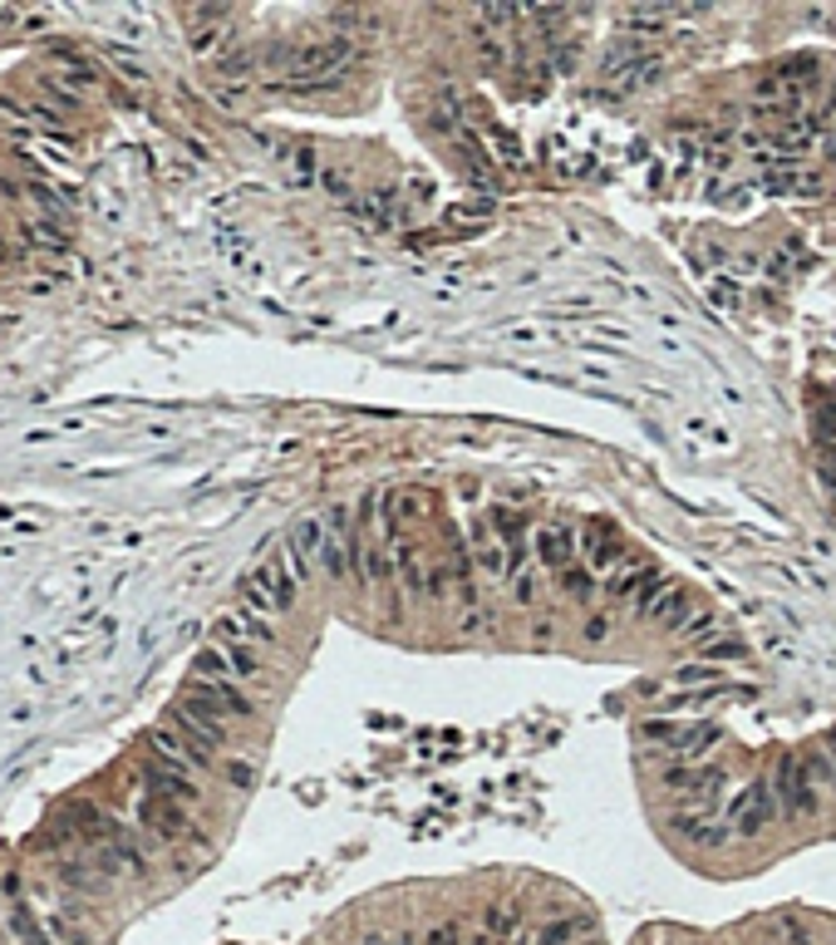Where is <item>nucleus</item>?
Masks as SVG:
<instances>
[{
    "label": "nucleus",
    "instance_id": "obj_1",
    "mask_svg": "<svg viewBox=\"0 0 836 945\" xmlns=\"http://www.w3.org/2000/svg\"><path fill=\"white\" fill-rule=\"evenodd\" d=\"M295 596H301V582H295L291 562H285V546L281 552H271L261 566H251L242 576V606H251L256 616H285V611L295 606Z\"/></svg>",
    "mask_w": 836,
    "mask_h": 945
},
{
    "label": "nucleus",
    "instance_id": "obj_2",
    "mask_svg": "<svg viewBox=\"0 0 836 945\" xmlns=\"http://www.w3.org/2000/svg\"><path fill=\"white\" fill-rule=\"evenodd\" d=\"M639 734L649 738V744H659V754L679 758V764H698V758H708V748L724 738V728L714 720L704 724H669V720H645L639 724Z\"/></svg>",
    "mask_w": 836,
    "mask_h": 945
},
{
    "label": "nucleus",
    "instance_id": "obj_3",
    "mask_svg": "<svg viewBox=\"0 0 836 945\" xmlns=\"http://www.w3.org/2000/svg\"><path fill=\"white\" fill-rule=\"evenodd\" d=\"M163 724L182 734L192 748H202L208 758H216V748H226V720L216 710H208L202 700H188V694H178L173 704H168Z\"/></svg>",
    "mask_w": 836,
    "mask_h": 945
},
{
    "label": "nucleus",
    "instance_id": "obj_4",
    "mask_svg": "<svg viewBox=\"0 0 836 945\" xmlns=\"http://www.w3.org/2000/svg\"><path fill=\"white\" fill-rule=\"evenodd\" d=\"M773 798H777V817H802L817 813V783H812L807 764H802V754H783L777 758V773H773Z\"/></svg>",
    "mask_w": 836,
    "mask_h": 945
},
{
    "label": "nucleus",
    "instance_id": "obj_5",
    "mask_svg": "<svg viewBox=\"0 0 836 945\" xmlns=\"http://www.w3.org/2000/svg\"><path fill=\"white\" fill-rule=\"evenodd\" d=\"M724 783H728V773L718 764H674V768H664V788H669L674 798L694 803V807H714Z\"/></svg>",
    "mask_w": 836,
    "mask_h": 945
},
{
    "label": "nucleus",
    "instance_id": "obj_6",
    "mask_svg": "<svg viewBox=\"0 0 836 945\" xmlns=\"http://www.w3.org/2000/svg\"><path fill=\"white\" fill-rule=\"evenodd\" d=\"M182 694H188V700H202L208 710L222 714L226 724H232V720H251V714H256V700H251V694L236 685V680H198V675H192L188 685H182Z\"/></svg>",
    "mask_w": 836,
    "mask_h": 945
},
{
    "label": "nucleus",
    "instance_id": "obj_7",
    "mask_svg": "<svg viewBox=\"0 0 836 945\" xmlns=\"http://www.w3.org/2000/svg\"><path fill=\"white\" fill-rule=\"evenodd\" d=\"M777 817V798H773V783H748V788L733 798L728 807V823H733V837H758L773 827Z\"/></svg>",
    "mask_w": 836,
    "mask_h": 945
},
{
    "label": "nucleus",
    "instance_id": "obj_8",
    "mask_svg": "<svg viewBox=\"0 0 836 945\" xmlns=\"http://www.w3.org/2000/svg\"><path fill=\"white\" fill-rule=\"evenodd\" d=\"M139 823L153 833L158 842H182V837H198V827H192L188 807L163 798V793H143L139 798Z\"/></svg>",
    "mask_w": 836,
    "mask_h": 945
},
{
    "label": "nucleus",
    "instance_id": "obj_9",
    "mask_svg": "<svg viewBox=\"0 0 836 945\" xmlns=\"http://www.w3.org/2000/svg\"><path fill=\"white\" fill-rule=\"evenodd\" d=\"M139 773H143L148 793H163V798H173V803H198V798H202L198 773H188V768L168 764V758H158L153 748H148V754L139 758Z\"/></svg>",
    "mask_w": 836,
    "mask_h": 945
},
{
    "label": "nucleus",
    "instance_id": "obj_10",
    "mask_svg": "<svg viewBox=\"0 0 836 945\" xmlns=\"http://www.w3.org/2000/svg\"><path fill=\"white\" fill-rule=\"evenodd\" d=\"M576 542H581V552H586L591 572H611V566L625 562L621 532H615V522H605V517H586V522H581V537Z\"/></svg>",
    "mask_w": 836,
    "mask_h": 945
},
{
    "label": "nucleus",
    "instance_id": "obj_11",
    "mask_svg": "<svg viewBox=\"0 0 836 945\" xmlns=\"http://www.w3.org/2000/svg\"><path fill=\"white\" fill-rule=\"evenodd\" d=\"M320 546H325V522L320 517H301L291 527V537H285V562H291L295 582H311V566L320 562Z\"/></svg>",
    "mask_w": 836,
    "mask_h": 945
},
{
    "label": "nucleus",
    "instance_id": "obj_12",
    "mask_svg": "<svg viewBox=\"0 0 836 945\" xmlns=\"http://www.w3.org/2000/svg\"><path fill=\"white\" fill-rule=\"evenodd\" d=\"M148 748H153L158 758H168V764H178V768H188V773H212L216 768V758H208L202 748H192L182 734H173L168 724H158L153 734H148Z\"/></svg>",
    "mask_w": 836,
    "mask_h": 945
},
{
    "label": "nucleus",
    "instance_id": "obj_13",
    "mask_svg": "<svg viewBox=\"0 0 836 945\" xmlns=\"http://www.w3.org/2000/svg\"><path fill=\"white\" fill-rule=\"evenodd\" d=\"M639 616L655 621V625H664V631H679V625L694 616V591H689V586L664 582V591H659L655 601H649L645 611H639Z\"/></svg>",
    "mask_w": 836,
    "mask_h": 945
},
{
    "label": "nucleus",
    "instance_id": "obj_14",
    "mask_svg": "<svg viewBox=\"0 0 836 945\" xmlns=\"http://www.w3.org/2000/svg\"><path fill=\"white\" fill-rule=\"evenodd\" d=\"M212 635H232V641H251V645L276 641L271 621H266V616H256L251 606H232V611H222V616L212 621Z\"/></svg>",
    "mask_w": 836,
    "mask_h": 945
},
{
    "label": "nucleus",
    "instance_id": "obj_15",
    "mask_svg": "<svg viewBox=\"0 0 836 945\" xmlns=\"http://www.w3.org/2000/svg\"><path fill=\"white\" fill-rule=\"evenodd\" d=\"M473 562H477V572L483 576H512V566H507V546H502V537L492 532V522L487 517H477L473 522Z\"/></svg>",
    "mask_w": 836,
    "mask_h": 945
},
{
    "label": "nucleus",
    "instance_id": "obj_16",
    "mask_svg": "<svg viewBox=\"0 0 836 945\" xmlns=\"http://www.w3.org/2000/svg\"><path fill=\"white\" fill-rule=\"evenodd\" d=\"M487 522H492V532L502 537V546H507V566L517 572V566L526 562V512H517V507H487Z\"/></svg>",
    "mask_w": 836,
    "mask_h": 945
},
{
    "label": "nucleus",
    "instance_id": "obj_17",
    "mask_svg": "<svg viewBox=\"0 0 836 945\" xmlns=\"http://www.w3.org/2000/svg\"><path fill=\"white\" fill-rule=\"evenodd\" d=\"M571 556H576V532H571L566 522H546V527H536V562L561 572V566H571Z\"/></svg>",
    "mask_w": 836,
    "mask_h": 945
},
{
    "label": "nucleus",
    "instance_id": "obj_18",
    "mask_svg": "<svg viewBox=\"0 0 836 945\" xmlns=\"http://www.w3.org/2000/svg\"><path fill=\"white\" fill-rule=\"evenodd\" d=\"M6 931H10V941H16V945H54V936L44 931V916L26 902V896H16V902H10Z\"/></svg>",
    "mask_w": 836,
    "mask_h": 945
},
{
    "label": "nucleus",
    "instance_id": "obj_19",
    "mask_svg": "<svg viewBox=\"0 0 836 945\" xmlns=\"http://www.w3.org/2000/svg\"><path fill=\"white\" fill-rule=\"evenodd\" d=\"M389 556H394V576L404 582V591H429V566H423L419 546L409 537H389Z\"/></svg>",
    "mask_w": 836,
    "mask_h": 945
},
{
    "label": "nucleus",
    "instance_id": "obj_20",
    "mask_svg": "<svg viewBox=\"0 0 836 945\" xmlns=\"http://www.w3.org/2000/svg\"><path fill=\"white\" fill-rule=\"evenodd\" d=\"M212 645L226 655V665H232V680H236V685H251V680H261V670H266V665H261V655H256V645H251V641H232V635H216Z\"/></svg>",
    "mask_w": 836,
    "mask_h": 945
},
{
    "label": "nucleus",
    "instance_id": "obj_21",
    "mask_svg": "<svg viewBox=\"0 0 836 945\" xmlns=\"http://www.w3.org/2000/svg\"><path fill=\"white\" fill-rule=\"evenodd\" d=\"M649 572H655V562L625 556V562L611 572V582H605V596H611V601H635V591H639V582H645Z\"/></svg>",
    "mask_w": 836,
    "mask_h": 945
},
{
    "label": "nucleus",
    "instance_id": "obj_22",
    "mask_svg": "<svg viewBox=\"0 0 836 945\" xmlns=\"http://www.w3.org/2000/svg\"><path fill=\"white\" fill-rule=\"evenodd\" d=\"M556 591H561V596H571L576 606H591V596H595V572H591V566H576V562L561 566V572H556Z\"/></svg>",
    "mask_w": 836,
    "mask_h": 945
},
{
    "label": "nucleus",
    "instance_id": "obj_23",
    "mask_svg": "<svg viewBox=\"0 0 836 945\" xmlns=\"http://www.w3.org/2000/svg\"><path fill=\"white\" fill-rule=\"evenodd\" d=\"M192 675L198 680H232V665H226V655L216 651V645H208V651L192 655Z\"/></svg>",
    "mask_w": 836,
    "mask_h": 945
},
{
    "label": "nucleus",
    "instance_id": "obj_24",
    "mask_svg": "<svg viewBox=\"0 0 836 945\" xmlns=\"http://www.w3.org/2000/svg\"><path fill=\"white\" fill-rule=\"evenodd\" d=\"M483 926H487V936L492 941H507L512 931H517V906H487V916H483Z\"/></svg>",
    "mask_w": 836,
    "mask_h": 945
},
{
    "label": "nucleus",
    "instance_id": "obj_25",
    "mask_svg": "<svg viewBox=\"0 0 836 945\" xmlns=\"http://www.w3.org/2000/svg\"><path fill=\"white\" fill-rule=\"evenodd\" d=\"M698 660H743V641H733V635H708L704 645H698Z\"/></svg>",
    "mask_w": 836,
    "mask_h": 945
},
{
    "label": "nucleus",
    "instance_id": "obj_26",
    "mask_svg": "<svg viewBox=\"0 0 836 945\" xmlns=\"http://www.w3.org/2000/svg\"><path fill=\"white\" fill-rule=\"evenodd\" d=\"M714 631H718V625H714V616H708V611H694V616H689V621L679 625V635H684V641L694 645V651H698V645H704V641H708V635H714Z\"/></svg>",
    "mask_w": 836,
    "mask_h": 945
},
{
    "label": "nucleus",
    "instance_id": "obj_27",
    "mask_svg": "<svg viewBox=\"0 0 836 945\" xmlns=\"http://www.w3.org/2000/svg\"><path fill=\"white\" fill-rule=\"evenodd\" d=\"M536 945H576V921H546L536 931Z\"/></svg>",
    "mask_w": 836,
    "mask_h": 945
},
{
    "label": "nucleus",
    "instance_id": "obj_28",
    "mask_svg": "<svg viewBox=\"0 0 836 945\" xmlns=\"http://www.w3.org/2000/svg\"><path fill=\"white\" fill-rule=\"evenodd\" d=\"M384 503L394 507V517H399V522H414L419 512H423V497H419V493H409V487H399V493H389Z\"/></svg>",
    "mask_w": 836,
    "mask_h": 945
},
{
    "label": "nucleus",
    "instance_id": "obj_29",
    "mask_svg": "<svg viewBox=\"0 0 836 945\" xmlns=\"http://www.w3.org/2000/svg\"><path fill=\"white\" fill-rule=\"evenodd\" d=\"M812 434H817L822 449H827V443H836V404H822L817 414H812Z\"/></svg>",
    "mask_w": 836,
    "mask_h": 945
},
{
    "label": "nucleus",
    "instance_id": "obj_30",
    "mask_svg": "<svg viewBox=\"0 0 836 945\" xmlns=\"http://www.w3.org/2000/svg\"><path fill=\"white\" fill-rule=\"evenodd\" d=\"M423 945H467V936H463V926H457V921H439V926L423 936Z\"/></svg>",
    "mask_w": 836,
    "mask_h": 945
},
{
    "label": "nucleus",
    "instance_id": "obj_31",
    "mask_svg": "<svg viewBox=\"0 0 836 945\" xmlns=\"http://www.w3.org/2000/svg\"><path fill=\"white\" fill-rule=\"evenodd\" d=\"M222 773L232 778V788H251V778H256V768L246 758H222Z\"/></svg>",
    "mask_w": 836,
    "mask_h": 945
},
{
    "label": "nucleus",
    "instance_id": "obj_32",
    "mask_svg": "<svg viewBox=\"0 0 836 945\" xmlns=\"http://www.w3.org/2000/svg\"><path fill=\"white\" fill-rule=\"evenodd\" d=\"M718 680V670L708 665V660H698V665H684L679 670V685H714Z\"/></svg>",
    "mask_w": 836,
    "mask_h": 945
},
{
    "label": "nucleus",
    "instance_id": "obj_33",
    "mask_svg": "<svg viewBox=\"0 0 836 945\" xmlns=\"http://www.w3.org/2000/svg\"><path fill=\"white\" fill-rule=\"evenodd\" d=\"M536 591H542V586H536V576H532V572H522L517 582H512V601H517V606H532Z\"/></svg>",
    "mask_w": 836,
    "mask_h": 945
},
{
    "label": "nucleus",
    "instance_id": "obj_34",
    "mask_svg": "<svg viewBox=\"0 0 836 945\" xmlns=\"http://www.w3.org/2000/svg\"><path fill=\"white\" fill-rule=\"evenodd\" d=\"M817 113V123H836V79L827 84V99H822V109H812Z\"/></svg>",
    "mask_w": 836,
    "mask_h": 945
},
{
    "label": "nucleus",
    "instance_id": "obj_35",
    "mask_svg": "<svg viewBox=\"0 0 836 945\" xmlns=\"http://www.w3.org/2000/svg\"><path fill=\"white\" fill-rule=\"evenodd\" d=\"M605 635H611V621H605V616H591V621H586V641H591V645H605Z\"/></svg>",
    "mask_w": 836,
    "mask_h": 945
},
{
    "label": "nucleus",
    "instance_id": "obj_36",
    "mask_svg": "<svg viewBox=\"0 0 836 945\" xmlns=\"http://www.w3.org/2000/svg\"><path fill=\"white\" fill-rule=\"evenodd\" d=\"M822 469L836 473V443H827V449H822Z\"/></svg>",
    "mask_w": 836,
    "mask_h": 945
},
{
    "label": "nucleus",
    "instance_id": "obj_37",
    "mask_svg": "<svg viewBox=\"0 0 836 945\" xmlns=\"http://www.w3.org/2000/svg\"><path fill=\"white\" fill-rule=\"evenodd\" d=\"M822 748H827V758H832V793H836V734H832Z\"/></svg>",
    "mask_w": 836,
    "mask_h": 945
},
{
    "label": "nucleus",
    "instance_id": "obj_38",
    "mask_svg": "<svg viewBox=\"0 0 836 945\" xmlns=\"http://www.w3.org/2000/svg\"><path fill=\"white\" fill-rule=\"evenodd\" d=\"M6 261H10V247H6V242H0V267H6Z\"/></svg>",
    "mask_w": 836,
    "mask_h": 945
}]
</instances>
